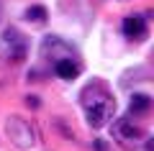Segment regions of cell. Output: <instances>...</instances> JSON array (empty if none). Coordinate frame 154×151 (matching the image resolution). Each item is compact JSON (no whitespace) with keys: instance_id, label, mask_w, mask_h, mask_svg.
<instances>
[{"instance_id":"6da1fadb","label":"cell","mask_w":154,"mask_h":151,"mask_svg":"<svg viewBox=\"0 0 154 151\" xmlns=\"http://www.w3.org/2000/svg\"><path fill=\"white\" fill-rule=\"evenodd\" d=\"M80 105L85 110V120L90 128L100 131L105 125H110L116 115V100L103 85H88L80 95Z\"/></svg>"},{"instance_id":"7a4b0ae2","label":"cell","mask_w":154,"mask_h":151,"mask_svg":"<svg viewBox=\"0 0 154 151\" xmlns=\"http://www.w3.org/2000/svg\"><path fill=\"white\" fill-rule=\"evenodd\" d=\"M5 133L11 138V143L18 151H28L36 146V133H33V125L28 120H23L21 115H11L5 118Z\"/></svg>"},{"instance_id":"3957f363","label":"cell","mask_w":154,"mask_h":151,"mask_svg":"<svg viewBox=\"0 0 154 151\" xmlns=\"http://www.w3.org/2000/svg\"><path fill=\"white\" fill-rule=\"evenodd\" d=\"M110 133H113V141L118 146H123V149H128V151H134V149H139L141 146V141L146 138L144 136V131L139 128L136 123H131L128 118H116V120H110Z\"/></svg>"},{"instance_id":"277c9868","label":"cell","mask_w":154,"mask_h":151,"mask_svg":"<svg viewBox=\"0 0 154 151\" xmlns=\"http://www.w3.org/2000/svg\"><path fill=\"white\" fill-rule=\"evenodd\" d=\"M0 54H3V59H5V62H11V64L23 62V59H26V54H28L26 36H23L21 31H16V28H8V31L3 33V38H0Z\"/></svg>"},{"instance_id":"5b68a950","label":"cell","mask_w":154,"mask_h":151,"mask_svg":"<svg viewBox=\"0 0 154 151\" xmlns=\"http://www.w3.org/2000/svg\"><path fill=\"white\" fill-rule=\"evenodd\" d=\"M123 36L128 38V41H144V38L149 36V26L146 21H144L141 16H128L123 18Z\"/></svg>"},{"instance_id":"8992f818","label":"cell","mask_w":154,"mask_h":151,"mask_svg":"<svg viewBox=\"0 0 154 151\" xmlns=\"http://www.w3.org/2000/svg\"><path fill=\"white\" fill-rule=\"evenodd\" d=\"M80 72H82V67L77 59H72V54L54 59V74L62 77V80H75V77H80Z\"/></svg>"},{"instance_id":"52a82bcc","label":"cell","mask_w":154,"mask_h":151,"mask_svg":"<svg viewBox=\"0 0 154 151\" xmlns=\"http://www.w3.org/2000/svg\"><path fill=\"white\" fill-rule=\"evenodd\" d=\"M59 51H62V54H72V46L64 44L62 38H57V36H46L44 38V54L46 56L54 54V59H59Z\"/></svg>"},{"instance_id":"ba28073f","label":"cell","mask_w":154,"mask_h":151,"mask_svg":"<svg viewBox=\"0 0 154 151\" xmlns=\"http://www.w3.org/2000/svg\"><path fill=\"white\" fill-rule=\"evenodd\" d=\"M149 108H152V97L149 95H144V92H134L131 95V103H128L131 115H146Z\"/></svg>"},{"instance_id":"9c48e42d","label":"cell","mask_w":154,"mask_h":151,"mask_svg":"<svg viewBox=\"0 0 154 151\" xmlns=\"http://www.w3.org/2000/svg\"><path fill=\"white\" fill-rule=\"evenodd\" d=\"M28 23H46V8L44 5H31L26 13H23Z\"/></svg>"},{"instance_id":"30bf717a","label":"cell","mask_w":154,"mask_h":151,"mask_svg":"<svg viewBox=\"0 0 154 151\" xmlns=\"http://www.w3.org/2000/svg\"><path fill=\"white\" fill-rule=\"evenodd\" d=\"M93 149H95V151H108V143H105V141H95Z\"/></svg>"},{"instance_id":"8fae6325","label":"cell","mask_w":154,"mask_h":151,"mask_svg":"<svg viewBox=\"0 0 154 151\" xmlns=\"http://www.w3.org/2000/svg\"><path fill=\"white\" fill-rule=\"evenodd\" d=\"M26 103L28 108H38V97H26Z\"/></svg>"},{"instance_id":"7c38bea8","label":"cell","mask_w":154,"mask_h":151,"mask_svg":"<svg viewBox=\"0 0 154 151\" xmlns=\"http://www.w3.org/2000/svg\"><path fill=\"white\" fill-rule=\"evenodd\" d=\"M146 151H152V141H146Z\"/></svg>"}]
</instances>
